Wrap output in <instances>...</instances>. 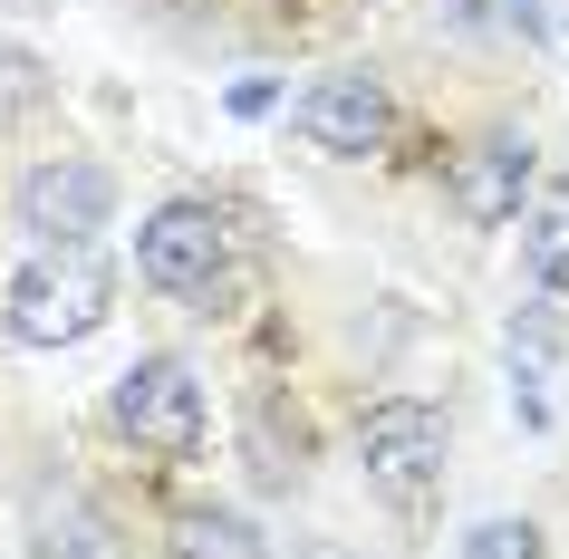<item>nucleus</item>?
I'll return each mask as SVG.
<instances>
[{"mask_svg": "<svg viewBox=\"0 0 569 559\" xmlns=\"http://www.w3.org/2000/svg\"><path fill=\"white\" fill-rule=\"evenodd\" d=\"M107 309H117V280H107V261L88 241H49L10 280V338L20 348H78V338L107 328Z\"/></svg>", "mask_w": 569, "mask_h": 559, "instance_id": "nucleus-1", "label": "nucleus"}, {"mask_svg": "<svg viewBox=\"0 0 569 559\" xmlns=\"http://www.w3.org/2000/svg\"><path fill=\"white\" fill-rule=\"evenodd\" d=\"M117 435L146 443V453H164V463L203 453V386H193L183 357H136L117 377Z\"/></svg>", "mask_w": 569, "mask_h": 559, "instance_id": "nucleus-2", "label": "nucleus"}, {"mask_svg": "<svg viewBox=\"0 0 569 559\" xmlns=\"http://www.w3.org/2000/svg\"><path fill=\"white\" fill-rule=\"evenodd\" d=\"M358 443H367V482L387 501H425L435 482H445V415L435 406H416V396H387V406H367V425H358Z\"/></svg>", "mask_w": 569, "mask_h": 559, "instance_id": "nucleus-3", "label": "nucleus"}, {"mask_svg": "<svg viewBox=\"0 0 569 559\" xmlns=\"http://www.w3.org/2000/svg\"><path fill=\"white\" fill-rule=\"evenodd\" d=\"M107 203H117V183L97 174L88 154H49V164H30L20 193H10L20 232H39V241H97L107 232Z\"/></svg>", "mask_w": 569, "mask_h": 559, "instance_id": "nucleus-4", "label": "nucleus"}, {"mask_svg": "<svg viewBox=\"0 0 569 559\" xmlns=\"http://www.w3.org/2000/svg\"><path fill=\"white\" fill-rule=\"evenodd\" d=\"M222 261H232V222L212 203H164L136 232V270H146L154 290H212Z\"/></svg>", "mask_w": 569, "mask_h": 559, "instance_id": "nucleus-5", "label": "nucleus"}, {"mask_svg": "<svg viewBox=\"0 0 569 559\" xmlns=\"http://www.w3.org/2000/svg\"><path fill=\"white\" fill-rule=\"evenodd\" d=\"M290 126H300L319 154H377V146L396 136V97H387V78L338 68V78H319V88L290 107Z\"/></svg>", "mask_w": 569, "mask_h": 559, "instance_id": "nucleus-6", "label": "nucleus"}, {"mask_svg": "<svg viewBox=\"0 0 569 559\" xmlns=\"http://www.w3.org/2000/svg\"><path fill=\"white\" fill-rule=\"evenodd\" d=\"M531 174H540V154H531V136H473V146L453 154V212L463 222H521V203H531Z\"/></svg>", "mask_w": 569, "mask_h": 559, "instance_id": "nucleus-7", "label": "nucleus"}, {"mask_svg": "<svg viewBox=\"0 0 569 559\" xmlns=\"http://www.w3.org/2000/svg\"><path fill=\"white\" fill-rule=\"evenodd\" d=\"M174 559H270V540L241 511H222V501H193V511H174V540H164Z\"/></svg>", "mask_w": 569, "mask_h": 559, "instance_id": "nucleus-8", "label": "nucleus"}, {"mask_svg": "<svg viewBox=\"0 0 569 559\" xmlns=\"http://www.w3.org/2000/svg\"><path fill=\"white\" fill-rule=\"evenodd\" d=\"M521 261L540 290H569V183H540L521 212Z\"/></svg>", "mask_w": 569, "mask_h": 559, "instance_id": "nucleus-9", "label": "nucleus"}, {"mask_svg": "<svg viewBox=\"0 0 569 559\" xmlns=\"http://www.w3.org/2000/svg\"><path fill=\"white\" fill-rule=\"evenodd\" d=\"M463 559H540V530L531 521H482L473 540H463Z\"/></svg>", "mask_w": 569, "mask_h": 559, "instance_id": "nucleus-10", "label": "nucleus"}, {"mask_svg": "<svg viewBox=\"0 0 569 559\" xmlns=\"http://www.w3.org/2000/svg\"><path fill=\"white\" fill-rule=\"evenodd\" d=\"M270 107H280V88H270V78H241V88H232V117H270Z\"/></svg>", "mask_w": 569, "mask_h": 559, "instance_id": "nucleus-11", "label": "nucleus"}, {"mask_svg": "<svg viewBox=\"0 0 569 559\" xmlns=\"http://www.w3.org/2000/svg\"><path fill=\"white\" fill-rule=\"evenodd\" d=\"M482 20H492L482 0H435V30H482Z\"/></svg>", "mask_w": 569, "mask_h": 559, "instance_id": "nucleus-12", "label": "nucleus"}, {"mask_svg": "<svg viewBox=\"0 0 569 559\" xmlns=\"http://www.w3.org/2000/svg\"><path fill=\"white\" fill-rule=\"evenodd\" d=\"M10 78H30V68H20V59H10V49H0V97H10Z\"/></svg>", "mask_w": 569, "mask_h": 559, "instance_id": "nucleus-13", "label": "nucleus"}]
</instances>
